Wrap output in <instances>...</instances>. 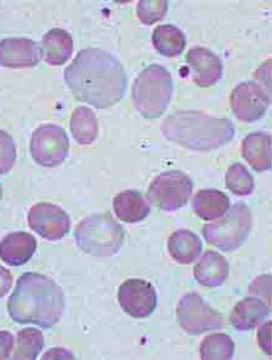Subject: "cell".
<instances>
[{
  "instance_id": "1",
  "label": "cell",
  "mask_w": 272,
  "mask_h": 360,
  "mask_svg": "<svg viewBox=\"0 0 272 360\" xmlns=\"http://www.w3.org/2000/svg\"><path fill=\"white\" fill-rule=\"evenodd\" d=\"M63 79L76 101L95 109H109L123 99L127 75L121 62L101 49L79 51L63 73Z\"/></svg>"
},
{
  "instance_id": "2",
  "label": "cell",
  "mask_w": 272,
  "mask_h": 360,
  "mask_svg": "<svg viewBox=\"0 0 272 360\" xmlns=\"http://www.w3.org/2000/svg\"><path fill=\"white\" fill-rule=\"evenodd\" d=\"M66 307L61 286L50 276L25 273L16 281L8 300V314L20 325L39 326L50 330L61 320Z\"/></svg>"
},
{
  "instance_id": "3",
  "label": "cell",
  "mask_w": 272,
  "mask_h": 360,
  "mask_svg": "<svg viewBox=\"0 0 272 360\" xmlns=\"http://www.w3.org/2000/svg\"><path fill=\"white\" fill-rule=\"evenodd\" d=\"M161 130L169 142L197 152L217 150L229 143L236 135L232 121L195 110L177 111L168 116Z\"/></svg>"
},
{
  "instance_id": "4",
  "label": "cell",
  "mask_w": 272,
  "mask_h": 360,
  "mask_svg": "<svg viewBox=\"0 0 272 360\" xmlns=\"http://www.w3.org/2000/svg\"><path fill=\"white\" fill-rule=\"evenodd\" d=\"M172 77L161 65H148L137 75L132 86V101L144 119H159L172 99Z\"/></svg>"
},
{
  "instance_id": "5",
  "label": "cell",
  "mask_w": 272,
  "mask_h": 360,
  "mask_svg": "<svg viewBox=\"0 0 272 360\" xmlns=\"http://www.w3.org/2000/svg\"><path fill=\"white\" fill-rule=\"evenodd\" d=\"M76 247L93 257H112L121 250L125 230L110 212L88 216L74 232Z\"/></svg>"
},
{
  "instance_id": "6",
  "label": "cell",
  "mask_w": 272,
  "mask_h": 360,
  "mask_svg": "<svg viewBox=\"0 0 272 360\" xmlns=\"http://www.w3.org/2000/svg\"><path fill=\"white\" fill-rule=\"evenodd\" d=\"M221 220L202 227V236L207 243L224 252H233L242 247L252 231V216L245 204L237 202L228 209Z\"/></svg>"
},
{
  "instance_id": "7",
  "label": "cell",
  "mask_w": 272,
  "mask_h": 360,
  "mask_svg": "<svg viewBox=\"0 0 272 360\" xmlns=\"http://www.w3.org/2000/svg\"><path fill=\"white\" fill-rule=\"evenodd\" d=\"M193 189V183L182 170H168L153 180L147 191L151 205L167 212L180 210L186 205Z\"/></svg>"
},
{
  "instance_id": "8",
  "label": "cell",
  "mask_w": 272,
  "mask_h": 360,
  "mask_svg": "<svg viewBox=\"0 0 272 360\" xmlns=\"http://www.w3.org/2000/svg\"><path fill=\"white\" fill-rule=\"evenodd\" d=\"M31 157L45 168H56L69 155V139L61 126L45 124L37 127L31 136Z\"/></svg>"
},
{
  "instance_id": "9",
  "label": "cell",
  "mask_w": 272,
  "mask_h": 360,
  "mask_svg": "<svg viewBox=\"0 0 272 360\" xmlns=\"http://www.w3.org/2000/svg\"><path fill=\"white\" fill-rule=\"evenodd\" d=\"M177 315L179 323L187 335H198L222 328V315L212 309L196 292L182 296L177 304Z\"/></svg>"
},
{
  "instance_id": "10",
  "label": "cell",
  "mask_w": 272,
  "mask_h": 360,
  "mask_svg": "<svg viewBox=\"0 0 272 360\" xmlns=\"http://www.w3.org/2000/svg\"><path fill=\"white\" fill-rule=\"evenodd\" d=\"M270 105V96L255 82H242L232 90L231 108L238 120L255 122L262 119Z\"/></svg>"
},
{
  "instance_id": "11",
  "label": "cell",
  "mask_w": 272,
  "mask_h": 360,
  "mask_svg": "<svg viewBox=\"0 0 272 360\" xmlns=\"http://www.w3.org/2000/svg\"><path fill=\"white\" fill-rule=\"evenodd\" d=\"M31 230L43 240H62L71 230V219L60 206L50 202H39L31 207L27 216Z\"/></svg>"
},
{
  "instance_id": "12",
  "label": "cell",
  "mask_w": 272,
  "mask_h": 360,
  "mask_svg": "<svg viewBox=\"0 0 272 360\" xmlns=\"http://www.w3.org/2000/svg\"><path fill=\"white\" fill-rule=\"evenodd\" d=\"M117 297L122 310L133 319L149 317L158 305L154 286L147 281L136 278L122 283Z\"/></svg>"
},
{
  "instance_id": "13",
  "label": "cell",
  "mask_w": 272,
  "mask_h": 360,
  "mask_svg": "<svg viewBox=\"0 0 272 360\" xmlns=\"http://www.w3.org/2000/svg\"><path fill=\"white\" fill-rule=\"evenodd\" d=\"M186 62L191 79L201 88L217 84L222 78L223 65L221 58L206 47L196 46L190 49L187 52Z\"/></svg>"
},
{
  "instance_id": "14",
  "label": "cell",
  "mask_w": 272,
  "mask_h": 360,
  "mask_svg": "<svg viewBox=\"0 0 272 360\" xmlns=\"http://www.w3.org/2000/svg\"><path fill=\"white\" fill-rule=\"evenodd\" d=\"M41 49L26 37H8L0 41V65L6 68H31L39 65Z\"/></svg>"
},
{
  "instance_id": "15",
  "label": "cell",
  "mask_w": 272,
  "mask_h": 360,
  "mask_svg": "<svg viewBox=\"0 0 272 360\" xmlns=\"http://www.w3.org/2000/svg\"><path fill=\"white\" fill-rule=\"evenodd\" d=\"M37 242L27 232H13L0 242V259L11 266L26 264L35 255Z\"/></svg>"
},
{
  "instance_id": "16",
  "label": "cell",
  "mask_w": 272,
  "mask_h": 360,
  "mask_svg": "<svg viewBox=\"0 0 272 360\" xmlns=\"http://www.w3.org/2000/svg\"><path fill=\"white\" fill-rule=\"evenodd\" d=\"M193 276L202 286L218 288L229 276V264L223 255L215 250H207L195 265Z\"/></svg>"
},
{
  "instance_id": "17",
  "label": "cell",
  "mask_w": 272,
  "mask_h": 360,
  "mask_svg": "<svg viewBox=\"0 0 272 360\" xmlns=\"http://www.w3.org/2000/svg\"><path fill=\"white\" fill-rule=\"evenodd\" d=\"M271 136L266 132H252L243 140L242 155L259 173L271 169Z\"/></svg>"
},
{
  "instance_id": "18",
  "label": "cell",
  "mask_w": 272,
  "mask_h": 360,
  "mask_svg": "<svg viewBox=\"0 0 272 360\" xmlns=\"http://www.w3.org/2000/svg\"><path fill=\"white\" fill-rule=\"evenodd\" d=\"M270 314V306L262 299L245 297L234 306L229 321L238 330H254Z\"/></svg>"
},
{
  "instance_id": "19",
  "label": "cell",
  "mask_w": 272,
  "mask_h": 360,
  "mask_svg": "<svg viewBox=\"0 0 272 360\" xmlns=\"http://www.w3.org/2000/svg\"><path fill=\"white\" fill-rule=\"evenodd\" d=\"M41 56L46 63L62 65L71 58L74 42L69 32L63 29H52L43 35L41 41Z\"/></svg>"
},
{
  "instance_id": "20",
  "label": "cell",
  "mask_w": 272,
  "mask_h": 360,
  "mask_svg": "<svg viewBox=\"0 0 272 360\" xmlns=\"http://www.w3.org/2000/svg\"><path fill=\"white\" fill-rule=\"evenodd\" d=\"M112 206L118 220L128 224L141 222L151 214L149 202L137 191H125L117 194Z\"/></svg>"
},
{
  "instance_id": "21",
  "label": "cell",
  "mask_w": 272,
  "mask_h": 360,
  "mask_svg": "<svg viewBox=\"0 0 272 360\" xmlns=\"http://www.w3.org/2000/svg\"><path fill=\"white\" fill-rule=\"evenodd\" d=\"M229 198L216 189H203L197 191L192 198V210L201 220H217L226 215L229 209Z\"/></svg>"
},
{
  "instance_id": "22",
  "label": "cell",
  "mask_w": 272,
  "mask_h": 360,
  "mask_svg": "<svg viewBox=\"0 0 272 360\" xmlns=\"http://www.w3.org/2000/svg\"><path fill=\"white\" fill-rule=\"evenodd\" d=\"M168 250L177 263L191 264L201 255L202 242L192 231L177 230L168 240Z\"/></svg>"
},
{
  "instance_id": "23",
  "label": "cell",
  "mask_w": 272,
  "mask_h": 360,
  "mask_svg": "<svg viewBox=\"0 0 272 360\" xmlns=\"http://www.w3.org/2000/svg\"><path fill=\"white\" fill-rule=\"evenodd\" d=\"M153 46L164 57L182 55L186 47V37L177 26L165 24L156 26L151 35Z\"/></svg>"
},
{
  "instance_id": "24",
  "label": "cell",
  "mask_w": 272,
  "mask_h": 360,
  "mask_svg": "<svg viewBox=\"0 0 272 360\" xmlns=\"http://www.w3.org/2000/svg\"><path fill=\"white\" fill-rule=\"evenodd\" d=\"M71 131L79 145H91L99 134V122L94 111L86 106L76 108L72 114Z\"/></svg>"
},
{
  "instance_id": "25",
  "label": "cell",
  "mask_w": 272,
  "mask_h": 360,
  "mask_svg": "<svg viewBox=\"0 0 272 360\" xmlns=\"http://www.w3.org/2000/svg\"><path fill=\"white\" fill-rule=\"evenodd\" d=\"M234 342L226 333L207 335L200 345V356L203 360H229L234 355Z\"/></svg>"
},
{
  "instance_id": "26",
  "label": "cell",
  "mask_w": 272,
  "mask_h": 360,
  "mask_svg": "<svg viewBox=\"0 0 272 360\" xmlns=\"http://www.w3.org/2000/svg\"><path fill=\"white\" fill-rule=\"evenodd\" d=\"M45 345V338L37 328H25L18 333L14 358L13 359L35 360Z\"/></svg>"
},
{
  "instance_id": "27",
  "label": "cell",
  "mask_w": 272,
  "mask_h": 360,
  "mask_svg": "<svg viewBox=\"0 0 272 360\" xmlns=\"http://www.w3.org/2000/svg\"><path fill=\"white\" fill-rule=\"evenodd\" d=\"M226 188L234 195L247 196L255 191V181L242 163H234L228 168Z\"/></svg>"
},
{
  "instance_id": "28",
  "label": "cell",
  "mask_w": 272,
  "mask_h": 360,
  "mask_svg": "<svg viewBox=\"0 0 272 360\" xmlns=\"http://www.w3.org/2000/svg\"><path fill=\"white\" fill-rule=\"evenodd\" d=\"M167 0H141L137 6V16L144 25H153L163 20L168 13Z\"/></svg>"
},
{
  "instance_id": "29",
  "label": "cell",
  "mask_w": 272,
  "mask_h": 360,
  "mask_svg": "<svg viewBox=\"0 0 272 360\" xmlns=\"http://www.w3.org/2000/svg\"><path fill=\"white\" fill-rule=\"evenodd\" d=\"M16 146L8 132L0 130V175L11 172L15 165Z\"/></svg>"
},
{
  "instance_id": "30",
  "label": "cell",
  "mask_w": 272,
  "mask_h": 360,
  "mask_svg": "<svg viewBox=\"0 0 272 360\" xmlns=\"http://www.w3.org/2000/svg\"><path fill=\"white\" fill-rule=\"evenodd\" d=\"M249 292L252 295L261 296L264 300H267V304L270 305L271 301V276H257L255 281H252L249 286Z\"/></svg>"
},
{
  "instance_id": "31",
  "label": "cell",
  "mask_w": 272,
  "mask_h": 360,
  "mask_svg": "<svg viewBox=\"0 0 272 360\" xmlns=\"http://www.w3.org/2000/svg\"><path fill=\"white\" fill-rule=\"evenodd\" d=\"M257 342H259L260 348L264 350V353L271 355V321L264 323L259 328V330H257Z\"/></svg>"
},
{
  "instance_id": "32",
  "label": "cell",
  "mask_w": 272,
  "mask_h": 360,
  "mask_svg": "<svg viewBox=\"0 0 272 360\" xmlns=\"http://www.w3.org/2000/svg\"><path fill=\"white\" fill-rule=\"evenodd\" d=\"M14 348V337L11 332L0 330V359H9Z\"/></svg>"
},
{
  "instance_id": "33",
  "label": "cell",
  "mask_w": 272,
  "mask_h": 360,
  "mask_svg": "<svg viewBox=\"0 0 272 360\" xmlns=\"http://www.w3.org/2000/svg\"><path fill=\"white\" fill-rule=\"evenodd\" d=\"M11 285H13V274L11 270L0 265V297H4L9 292Z\"/></svg>"
},
{
  "instance_id": "34",
  "label": "cell",
  "mask_w": 272,
  "mask_h": 360,
  "mask_svg": "<svg viewBox=\"0 0 272 360\" xmlns=\"http://www.w3.org/2000/svg\"><path fill=\"white\" fill-rule=\"evenodd\" d=\"M42 359H74V355L63 348H53L48 350Z\"/></svg>"
},
{
  "instance_id": "35",
  "label": "cell",
  "mask_w": 272,
  "mask_h": 360,
  "mask_svg": "<svg viewBox=\"0 0 272 360\" xmlns=\"http://www.w3.org/2000/svg\"><path fill=\"white\" fill-rule=\"evenodd\" d=\"M1 198H3V188L0 186V200H1Z\"/></svg>"
}]
</instances>
